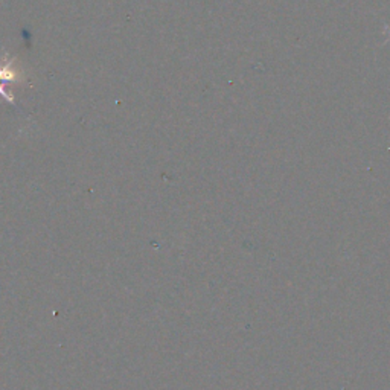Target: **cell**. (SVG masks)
Wrapping results in <instances>:
<instances>
[{
  "label": "cell",
  "instance_id": "1",
  "mask_svg": "<svg viewBox=\"0 0 390 390\" xmlns=\"http://www.w3.org/2000/svg\"><path fill=\"white\" fill-rule=\"evenodd\" d=\"M26 81L23 70L16 66V58L5 55V61L0 63V83L3 84H22Z\"/></svg>",
  "mask_w": 390,
  "mask_h": 390
},
{
  "label": "cell",
  "instance_id": "2",
  "mask_svg": "<svg viewBox=\"0 0 390 390\" xmlns=\"http://www.w3.org/2000/svg\"><path fill=\"white\" fill-rule=\"evenodd\" d=\"M0 96L5 98L6 101H8L11 105H17V104H16V98H14V95L10 94V91H6L3 83H0Z\"/></svg>",
  "mask_w": 390,
  "mask_h": 390
}]
</instances>
